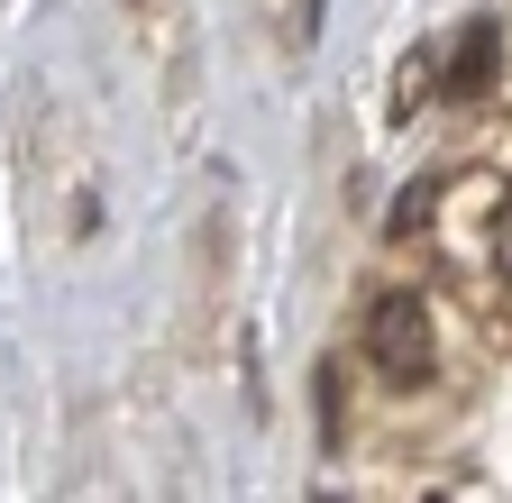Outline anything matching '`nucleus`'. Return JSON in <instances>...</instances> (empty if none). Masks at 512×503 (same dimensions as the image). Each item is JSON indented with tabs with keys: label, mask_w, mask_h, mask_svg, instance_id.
<instances>
[{
	"label": "nucleus",
	"mask_w": 512,
	"mask_h": 503,
	"mask_svg": "<svg viewBox=\"0 0 512 503\" xmlns=\"http://www.w3.org/2000/svg\"><path fill=\"white\" fill-rule=\"evenodd\" d=\"M366 357H375L384 385H430L439 339H430L421 293H375V302H366Z\"/></svg>",
	"instance_id": "nucleus-1"
},
{
	"label": "nucleus",
	"mask_w": 512,
	"mask_h": 503,
	"mask_svg": "<svg viewBox=\"0 0 512 503\" xmlns=\"http://www.w3.org/2000/svg\"><path fill=\"white\" fill-rule=\"evenodd\" d=\"M494 65H503L494 19H467V28H458V46L439 55V92H448V101H476V92L494 83Z\"/></svg>",
	"instance_id": "nucleus-2"
},
{
	"label": "nucleus",
	"mask_w": 512,
	"mask_h": 503,
	"mask_svg": "<svg viewBox=\"0 0 512 503\" xmlns=\"http://www.w3.org/2000/svg\"><path fill=\"white\" fill-rule=\"evenodd\" d=\"M485 257H494V275H512V183L494 193V229H485Z\"/></svg>",
	"instance_id": "nucleus-3"
},
{
	"label": "nucleus",
	"mask_w": 512,
	"mask_h": 503,
	"mask_svg": "<svg viewBox=\"0 0 512 503\" xmlns=\"http://www.w3.org/2000/svg\"><path fill=\"white\" fill-rule=\"evenodd\" d=\"M430 202H439V183H412V193L394 202V238H412V229L430 220Z\"/></svg>",
	"instance_id": "nucleus-4"
},
{
	"label": "nucleus",
	"mask_w": 512,
	"mask_h": 503,
	"mask_svg": "<svg viewBox=\"0 0 512 503\" xmlns=\"http://www.w3.org/2000/svg\"><path fill=\"white\" fill-rule=\"evenodd\" d=\"M430 92H439V55H412V65H403V110L430 101Z\"/></svg>",
	"instance_id": "nucleus-5"
},
{
	"label": "nucleus",
	"mask_w": 512,
	"mask_h": 503,
	"mask_svg": "<svg viewBox=\"0 0 512 503\" xmlns=\"http://www.w3.org/2000/svg\"><path fill=\"white\" fill-rule=\"evenodd\" d=\"M430 503H439V494H430Z\"/></svg>",
	"instance_id": "nucleus-6"
}]
</instances>
